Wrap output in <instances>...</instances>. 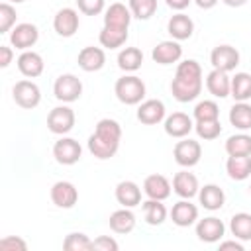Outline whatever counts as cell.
<instances>
[{
    "label": "cell",
    "instance_id": "60d3db41",
    "mask_svg": "<svg viewBox=\"0 0 251 251\" xmlns=\"http://www.w3.org/2000/svg\"><path fill=\"white\" fill-rule=\"evenodd\" d=\"M16 8L10 2H2L0 4V33H8L12 31V27L16 25Z\"/></svg>",
    "mask_w": 251,
    "mask_h": 251
},
{
    "label": "cell",
    "instance_id": "7a4b0ae2",
    "mask_svg": "<svg viewBox=\"0 0 251 251\" xmlns=\"http://www.w3.org/2000/svg\"><path fill=\"white\" fill-rule=\"evenodd\" d=\"M53 94L63 104L76 102L80 98V94H82V82H80V78L76 75L65 73V75L57 76V80L53 84Z\"/></svg>",
    "mask_w": 251,
    "mask_h": 251
},
{
    "label": "cell",
    "instance_id": "836d02e7",
    "mask_svg": "<svg viewBox=\"0 0 251 251\" xmlns=\"http://www.w3.org/2000/svg\"><path fill=\"white\" fill-rule=\"evenodd\" d=\"M143 63V53L137 47H126L118 53V67L126 73H135L137 69H141Z\"/></svg>",
    "mask_w": 251,
    "mask_h": 251
},
{
    "label": "cell",
    "instance_id": "7dc6e473",
    "mask_svg": "<svg viewBox=\"0 0 251 251\" xmlns=\"http://www.w3.org/2000/svg\"><path fill=\"white\" fill-rule=\"evenodd\" d=\"M167 2V6L171 8V10H176V12H182L184 8H188V4L192 2V0H165Z\"/></svg>",
    "mask_w": 251,
    "mask_h": 251
},
{
    "label": "cell",
    "instance_id": "ab89813d",
    "mask_svg": "<svg viewBox=\"0 0 251 251\" xmlns=\"http://www.w3.org/2000/svg\"><path fill=\"white\" fill-rule=\"evenodd\" d=\"M94 131L100 133V135H104V137L116 139V141L122 139V126H120L116 120H112V118H102V120L96 124Z\"/></svg>",
    "mask_w": 251,
    "mask_h": 251
},
{
    "label": "cell",
    "instance_id": "d6986e66",
    "mask_svg": "<svg viewBox=\"0 0 251 251\" xmlns=\"http://www.w3.org/2000/svg\"><path fill=\"white\" fill-rule=\"evenodd\" d=\"M118 149H120V141H116V139L104 137L96 131L88 137V151L96 159H112L118 153Z\"/></svg>",
    "mask_w": 251,
    "mask_h": 251
},
{
    "label": "cell",
    "instance_id": "603a6c76",
    "mask_svg": "<svg viewBox=\"0 0 251 251\" xmlns=\"http://www.w3.org/2000/svg\"><path fill=\"white\" fill-rule=\"evenodd\" d=\"M167 31H169L171 37L176 39V41L190 39L192 33H194V22H192L186 14L178 12V14L171 16V20H169V24H167Z\"/></svg>",
    "mask_w": 251,
    "mask_h": 251
},
{
    "label": "cell",
    "instance_id": "d590c367",
    "mask_svg": "<svg viewBox=\"0 0 251 251\" xmlns=\"http://www.w3.org/2000/svg\"><path fill=\"white\" fill-rule=\"evenodd\" d=\"M63 249H67V251H90L92 249V239L82 231H73L65 237Z\"/></svg>",
    "mask_w": 251,
    "mask_h": 251
},
{
    "label": "cell",
    "instance_id": "c3c4849f",
    "mask_svg": "<svg viewBox=\"0 0 251 251\" xmlns=\"http://www.w3.org/2000/svg\"><path fill=\"white\" fill-rule=\"evenodd\" d=\"M226 249L243 251V243H239L237 239H231V241H222V243H220V251H226Z\"/></svg>",
    "mask_w": 251,
    "mask_h": 251
},
{
    "label": "cell",
    "instance_id": "f1b7e54d",
    "mask_svg": "<svg viewBox=\"0 0 251 251\" xmlns=\"http://www.w3.org/2000/svg\"><path fill=\"white\" fill-rule=\"evenodd\" d=\"M98 41L106 49H118L127 41V27H116V25H104L100 29Z\"/></svg>",
    "mask_w": 251,
    "mask_h": 251
},
{
    "label": "cell",
    "instance_id": "5bb4252c",
    "mask_svg": "<svg viewBox=\"0 0 251 251\" xmlns=\"http://www.w3.org/2000/svg\"><path fill=\"white\" fill-rule=\"evenodd\" d=\"M165 104L157 98H149V100H143L137 108V120L145 126H155V124H161L165 120Z\"/></svg>",
    "mask_w": 251,
    "mask_h": 251
},
{
    "label": "cell",
    "instance_id": "6da1fadb",
    "mask_svg": "<svg viewBox=\"0 0 251 251\" xmlns=\"http://www.w3.org/2000/svg\"><path fill=\"white\" fill-rule=\"evenodd\" d=\"M114 94L126 106L141 104L143 98H145V82L139 76H135V75H126V76L116 80Z\"/></svg>",
    "mask_w": 251,
    "mask_h": 251
},
{
    "label": "cell",
    "instance_id": "f35d334b",
    "mask_svg": "<svg viewBox=\"0 0 251 251\" xmlns=\"http://www.w3.org/2000/svg\"><path fill=\"white\" fill-rule=\"evenodd\" d=\"M220 118V106L214 100H202L194 106V120L204 122V120H218Z\"/></svg>",
    "mask_w": 251,
    "mask_h": 251
},
{
    "label": "cell",
    "instance_id": "ac0fdd59",
    "mask_svg": "<svg viewBox=\"0 0 251 251\" xmlns=\"http://www.w3.org/2000/svg\"><path fill=\"white\" fill-rule=\"evenodd\" d=\"M78 67L86 73H94V71H100L106 63V53L102 47H94V45H88V47H82L78 51V59H76Z\"/></svg>",
    "mask_w": 251,
    "mask_h": 251
},
{
    "label": "cell",
    "instance_id": "44dd1931",
    "mask_svg": "<svg viewBox=\"0 0 251 251\" xmlns=\"http://www.w3.org/2000/svg\"><path fill=\"white\" fill-rule=\"evenodd\" d=\"M45 69V63H43V57L31 49L27 51H22V55L18 57V71L27 76V78H35L43 73Z\"/></svg>",
    "mask_w": 251,
    "mask_h": 251
},
{
    "label": "cell",
    "instance_id": "9c48e42d",
    "mask_svg": "<svg viewBox=\"0 0 251 251\" xmlns=\"http://www.w3.org/2000/svg\"><path fill=\"white\" fill-rule=\"evenodd\" d=\"M171 92L178 102H192L202 92V78H180L175 76L171 82Z\"/></svg>",
    "mask_w": 251,
    "mask_h": 251
},
{
    "label": "cell",
    "instance_id": "30bf717a",
    "mask_svg": "<svg viewBox=\"0 0 251 251\" xmlns=\"http://www.w3.org/2000/svg\"><path fill=\"white\" fill-rule=\"evenodd\" d=\"M210 63L214 69H220L226 73L235 71V67L239 65V51L231 45H218L210 53Z\"/></svg>",
    "mask_w": 251,
    "mask_h": 251
},
{
    "label": "cell",
    "instance_id": "e0dca14e",
    "mask_svg": "<svg viewBox=\"0 0 251 251\" xmlns=\"http://www.w3.org/2000/svg\"><path fill=\"white\" fill-rule=\"evenodd\" d=\"M173 190L175 194H178L180 198H194L198 196V190H200V184H198V178L194 173L190 171H178L175 176H173Z\"/></svg>",
    "mask_w": 251,
    "mask_h": 251
},
{
    "label": "cell",
    "instance_id": "8992f818",
    "mask_svg": "<svg viewBox=\"0 0 251 251\" xmlns=\"http://www.w3.org/2000/svg\"><path fill=\"white\" fill-rule=\"evenodd\" d=\"M53 157L59 165H75L82 157V147L73 137H61L53 145Z\"/></svg>",
    "mask_w": 251,
    "mask_h": 251
},
{
    "label": "cell",
    "instance_id": "b9f144b4",
    "mask_svg": "<svg viewBox=\"0 0 251 251\" xmlns=\"http://www.w3.org/2000/svg\"><path fill=\"white\" fill-rule=\"evenodd\" d=\"M175 76H180V78H202V67H200V63L194 61V59L180 61V63L176 65Z\"/></svg>",
    "mask_w": 251,
    "mask_h": 251
},
{
    "label": "cell",
    "instance_id": "d4e9b609",
    "mask_svg": "<svg viewBox=\"0 0 251 251\" xmlns=\"http://www.w3.org/2000/svg\"><path fill=\"white\" fill-rule=\"evenodd\" d=\"M226 173L231 180H245L251 176V155H229L226 161Z\"/></svg>",
    "mask_w": 251,
    "mask_h": 251
},
{
    "label": "cell",
    "instance_id": "7bdbcfd3",
    "mask_svg": "<svg viewBox=\"0 0 251 251\" xmlns=\"http://www.w3.org/2000/svg\"><path fill=\"white\" fill-rule=\"evenodd\" d=\"M84 16H98L106 8V0H75Z\"/></svg>",
    "mask_w": 251,
    "mask_h": 251
},
{
    "label": "cell",
    "instance_id": "816d5d0a",
    "mask_svg": "<svg viewBox=\"0 0 251 251\" xmlns=\"http://www.w3.org/2000/svg\"><path fill=\"white\" fill-rule=\"evenodd\" d=\"M8 2H14V4H22V2H25V0H8Z\"/></svg>",
    "mask_w": 251,
    "mask_h": 251
},
{
    "label": "cell",
    "instance_id": "1f68e13d",
    "mask_svg": "<svg viewBox=\"0 0 251 251\" xmlns=\"http://www.w3.org/2000/svg\"><path fill=\"white\" fill-rule=\"evenodd\" d=\"M229 231L239 241H251V214L237 212L229 220Z\"/></svg>",
    "mask_w": 251,
    "mask_h": 251
},
{
    "label": "cell",
    "instance_id": "ba28073f",
    "mask_svg": "<svg viewBox=\"0 0 251 251\" xmlns=\"http://www.w3.org/2000/svg\"><path fill=\"white\" fill-rule=\"evenodd\" d=\"M78 25H80V20L75 8H61L53 18V29L61 37H73L78 31Z\"/></svg>",
    "mask_w": 251,
    "mask_h": 251
},
{
    "label": "cell",
    "instance_id": "9a60e30c",
    "mask_svg": "<svg viewBox=\"0 0 251 251\" xmlns=\"http://www.w3.org/2000/svg\"><path fill=\"white\" fill-rule=\"evenodd\" d=\"M171 190H173V184L169 182V178L165 175H149L145 176L143 180V192L147 198H153V200H167L171 196Z\"/></svg>",
    "mask_w": 251,
    "mask_h": 251
},
{
    "label": "cell",
    "instance_id": "bcb514c9",
    "mask_svg": "<svg viewBox=\"0 0 251 251\" xmlns=\"http://www.w3.org/2000/svg\"><path fill=\"white\" fill-rule=\"evenodd\" d=\"M12 59H14V51H12V47H8V45H0V67L6 69V67L12 63Z\"/></svg>",
    "mask_w": 251,
    "mask_h": 251
},
{
    "label": "cell",
    "instance_id": "ee69618b",
    "mask_svg": "<svg viewBox=\"0 0 251 251\" xmlns=\"http://www.w3.org/2000/svg\"><path fill=\"white\" fill-rule=\"evenodd\" d=\"M0 249H2V251H25V249H27V243H25L22 237L8 235V237L0 239Z\"/></svg>",
    "mask_w": 251,
    "mask_h": 251
},
{
    "label": "cell",
    "instance_id": "8d00e7d4",
    "mask_svg": "<svg viewBox=\"0 0 251 251\" xmlns=\"http://www.w3.org/2000/svg\"><path fill=\"white\" fill-rule=\"evenodd\" d=\"M194 129H196V133H198L200 139L212 141V139L220 137L222 124H220V120H204V122H196L194 124Z\"/></svg>",
    "mask_w": 251,
    "mask_h": 251
},
{
    "label": "cell",
    "instance_id": "f546056e",
    "mask_svg": "<svg viewBox=\"0 0 251 251\" xmlns=\"http://www.w3.org/2000/svg\"><path fill=\"white\" fill-rule=\"evenodd\" d=\"M229 124L239 131L251 129V104L235 102L229 110Z\"/></svg>",
    "mask_w": 251,
    "mask_h": 251
},
{
    "label": "cell",
    "instance_id": "484cf974",
    "mask_svg": "<svg viewBox=\"0 0 251 251\" xmlns=\"http://www.w3.org/2000/svg\"><path fill=\"white\" fill-rule=\"evenodd\" d=\"M131 10L129 6L122 2H114L104 12V25H116V27H129L131 22Z\"/></svg>",
    "mask_w": 251,
    "mask_h": 251
},
{
    "label": "cell",
    "instance_id": "e575fe53",
    "mask_svg": "<svg viewBox=\"0 0 251 251\" xmlns=\"http://www.w3.org/2000/svg\"><path fill=\"white\" fill-rule=\"evenodd\" d=\"M226 153L227 155H251V135L243 131L229 135L226 141Z\"/></svg>",
    "mask_w": 251,
    "mask_h": 251
},
{
    "label": "cell",
    "instance_id": "4fadbf2b",
    "mask_svg": "<svg viewBox=\"0 0 251 251\" xmlns=\"http://www.w3.org/2000/svg\"><path fill=\"white\" fill-rule=\"evenodd\" d=\"M224 233H226V226L216 216H208L204 220H198L196 224V235L204 243H216L224 237Z\"/></svg>",
    "mask_w": 251,
    "mask_h": 251
},
{
    "label": "cell",
    "instance_id": "d6a6232c",
    "mask_svg": "<svg viewBox=\"0 0 251 251\" xmlns=\"http://www.w3.org/2000/svg\"><path fill=\"white\" fill-rule=\"evenodd\" d=\"M235 102H247L251 98V75L249 73H235L231 76V92Z\"/></svg>",
    "mask_w": 251,
    "mask_h": 251
},
{
    "label": "cell",
    "instance_id": "52a82bcc",
    "mask_svg": "<svg viewBox=\"0 0 251 251\" xmlns=\"http://www.w3.org/2000/svg\"><path fill=\"white\" fill-rule=\"evenodd\" d=\"M39 39V29L37 25L24 22V24H16L10 31V43L20 49V51H27L29 47H33Z\"/></svg>",
    "mask_w": 251,
    "mask_h": 251
},
{
    "label": "cell",
    "instance_id": "681fc988",
    "mask_svg": "<svg viewBox=\"0 0 251 251\" xmlns=\"http://www.w3.org/2000/svg\"><path fill=\"white\" fill-rule=\"evenodd\" d=\"M194 2H196V6L202 8V10H210V8H214V6L218 4V0H194Z\"/></svg>",
    "mask_w": 251,
    "mask_h": 251
},
{
    "label": "cell",
    "instance_id": "f6af8a7d",
    "mask_svg": "<svg viewBox=\"0 0 251 251\" xmlns=\"http://www.w3.org/2000/svg\"><path fill=\"white\" fill-rule=\"evenodd\" d=\"M118 247H120L118 241L110 235H100L92 241V249H96V251H118Z\"/></svg>",
    "mask_w": 251,
    "mask_h": 251
},
{
    "label": "cell",
    "instance_id": "277c9868",
    "mask_svg": "<svg viewBox=\"0 0 251 251\" xmlns=\"http://www.w3.org/2000/svg\"><path fill=\"white\" fill-rule=\"evenodd\" d=\"M173 157H175V161H176L180 167L190 169V167H194V165L200 163L202 145H200L198 141L190 139V137H186V139L182 137L180 141H176V145H175V149H173Z\"/></svg>",
    "mask_w": 251,
    "mask_h": 251
},
{
    "label": "cell",
    "instance_id": "f907efd6",
    "mask_svg": "<svg viewBox=\"0 0 251 251\" xmlns=\"http://www.w3.org/2000/svg\"><path fill=\"white\" fill-rule=\"evenodd\" d=\"M226 6H229V8H239V6H243V4H247V0H222Z\"/></svg>",
    "mask_w": 251,
    "mask_h": 251
},
{
    "label": "cell",
    "instance_id": "74e56055",
    "mask_svg": "<svg viewBox=\"0 0 251 251\" xmlns=\"http://www.w3.org/2000/svg\"><path fill=\"white\" fill-rule=\"evenodd\" d=\"M131 16L137 20H149L157 12V0H129Z\"/></svg>",
    "mask_w": 251,
    "mask_h": 251
},
{
    "label": "cell",
    "instance_id": "5b68a950",
    "mask_svg": "<svg viewBox=\"0 0 251 251\" xmlns=\"http://www.w3.org/2000/svg\"><path fill=\"white\" fill-rule=\"evenodd\" d=\"M75 112L69 106H55L49 114H47V127L51 133L57 135H65L75 127Z\"/></svg>",
    "mask_w": 251,
    "mask_h": 251
},
{
    "label": "cell",
    "instance_id": "8fae6325",
    "mask_svg": "<svg viewBox=\"0 0 251 251\" xmlns=\"http://www.w3.org/2000/svg\"><path fill=\"white\" fill-rule=\"evenodd\" d=\"M51 202L57 208H63V210L73 208L78 202V190H76V186L73 182H69V180L55 182L51 186Z\"/></svg>",
    "mask_w": 251,
    "mask_h": 251
},
{
    "label": "cell",
    "instance_id": "f5cc1de1",
    "mask_svg": "<svg viewBox=\"0 0 251 251\" xmlns=\"http://www.w3.org/2000/svg\"><path fill=\"white\" fill-rule=\"evenodd\" d=\"M249 194H251V184H249Z\"/></svg>",
    "mask_w": 251,
    "mask_h": 251
},
{
    "label": "cell",
    "instance_id": "4316f807",
    "mask_svg": "<svg viewBox=\"0 0 251 251\" xmlns=\"http://www.w3.org/2000/svg\"><path fill=\"white\" fill-rule=\"evenodd\" d=\"M198 200H200L202 208H206L210 212H216L226 204V194L218 184H204L198 190Z\"/></svg>",
    "mask_w": 251,
    "mask_h": 251
},
{
    "label": "cell",
    "instance_id": "3957f363",
    "mask_svg": "<svg viewBox=\"0 0 251 251\" xmlns=\"http://www.w3.org/2000/svg\"><path fill=\"white\" fill-rule=\"evenodd\" d=\"M12 98L14 102L20 106V108H25V110H33L35 106H39L41 102V90L39 86L33 82V80H18L12 88Z\"/></svg>",
    "mask_w": 251,
    "mask_h": 251
},
{
    "label": "cell",
    "instance_id": "ffe728a7",
    "mask_svg": "<svg viewBox=\"0 0 251 251\" xmlns=\"http://www.w3.org/2000/svg\"><path fill=\"white\" fill-rule=\"evenodd\" d=\"M171 220H173V224L178 226V227H188V226H192V224L198 220V208H196V204H192L188 198L178 200V202L173 206V210H171Z\"/></svg>",
    "mask_w": 251,
    "mask_h": 251
},
{
    "label": "cell",
    "instance_id": "cb8c5ba5",
    "mask_svg": "<svg viewBox=\"0 0 251 251\" xmlns=\"http://www.w3.org/2000/svg\"><path fill=\"white\" fill-rule=\"evenodd\" d=\"M116 200L124 208H135L141 204V188L133 180H122L116 186Z\"/></svg>",
    "mask_w": 251,
    "mask_h": 251
},
{
    "label": "cell",
    "instance_id": "4dcf8cb0",
    "mask_svg": "<svg viewBox=\"0 0 251 251\" xmlns=\"http://www.w3.org/2000/svg\"><path fill=\"white\" fill-rule=\"evenodd\" d=\"M141 208H143V218L149 226H161L165 220H167V208L163 204V200H145L141 202Z\"/></svg>",
    "mask_w": 251,
    "mask_h": 251
},
{
    "label": "cell",
    "instance_id": "83f0119b",
    "mask_svg": "<svg viewBox=\"0 0 251 251\" xmlns=\"http://www.w3.org/2000/svg\"><path fill=\"white\" fill-rule=\"evenodd\" d=\"M110 229L116 233H129L135 227V214L131 212V208H120L116 212L110 214Z\"/></svg>",
    "mask_w": 251,
    "mask_h": 251
},
{
    "label": "cell",
    "instance_id": "7402d4cb",
    "mask_svg": "<svg viewBox=\"0 0 251 251\" xmlns=\"http://www.w3.org/2000/svg\"><path fill=\"white\" fill-rule=\"evenodd\" d=\"M206 88L212 96L216 98H226L231 92V78L227 76L226 71L220 69H212L206 76Z\"/></svg>",
    "mask_w": 251,
    "mask_h": 251
},
{
    "label": "cell",
    "instance_id": "7c38bea8",
    "mask_svg": "<svg viewBox=\"0 0 251 251\" xmlns=\"http://www.w3.org/2000/svg\"><path fill=\"white\" fill-rule=\"evenodd\" d=\"M165 133L169 137H175V139H182L186 137L192 129H194V122L188 114L184 112H173L171 116L165 118Z\"/></svg>",
    "mask_w": 251,
    "mask_h": 251
},
{
    "label": "cell",
    "instance_id": "2e32d148",
    "mask_svg": "<svg viewBox=\"0 0 251 251\" xmlns=\"http://www.w3.org/2000/svg\"><path fill=\"white\" fill-rule=\"evenodd\" d=\"M151 57L159 65H173L182 57V47L176 39H167V41H161L153 47Z\"/></svg>",
    "mask_w": 251,
    "mask_h": 251
}]
</instances>
